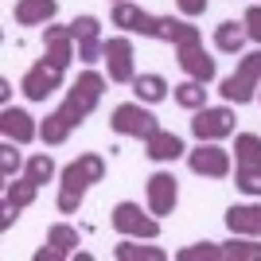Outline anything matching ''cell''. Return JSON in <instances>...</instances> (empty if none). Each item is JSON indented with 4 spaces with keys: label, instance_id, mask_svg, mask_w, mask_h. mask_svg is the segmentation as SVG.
Returning a JSON list of instances; mask_svg holds the SVG:
<instances>
[{
    "label": "cell",
    "instance_id": "6da1fadb",
    "mask_svg": "<svg viewBox=\"0 0 261 261\" xmlns=\"http://www.w3.org/2000/svg\"><path fill=\"white\" fill-rule=\"evenodd\" d=\"M101 94H106V74H98V70H82V74L70 82V90H66V101L39 125L43 144H51V148H55V144H63L66 137H70V133L98 109Z\"/></svg>",
    "mask_w": 261,
    "mask_h": 261
},
{
    "label": "cell",
    "instance_id": "7a4b0ae2",
    "mask_svg": "<svg viewBox=\"0 0 261 261\" xmlns=\"http://www.w3.org/2000/svg\"><path fill=\"white\" fill-rule=\"evenodd\" d=\"M101 175H106V160L98 152H82L78 160H70L63 168V184H59V199H55V207L59 215H74L82 207V199L94 184H101Z\"/></svg>",
    "mask_w": 261,
    "mask_h": 261
},
{
    "label": "cell",
    "instance_id": "3957f363",
    "mask_svg": "<svg viewBox=\"0 0 261 261\" xmlns=\"http://www.w3.org/2000/svg\"><path fill=\"white\" fill-rule=\"evenodd\" d=\"M257 90H261V47L246 55V59L234 66V74H230V78L218 82V94H222L230 106H246V101H253V98H257Z\"/></svg>",
    "mask_w": 261,
    "mask_h": 261
},
{
    "label": "cell",
    "instance_id": "277c9868",
    "mask_svg": "<svg viewBox=\"0 0 261 261\" xmlns=\"http://www.w3.org/2000/svg\"><path fill=\"white\" fill-rule=\"evenodd\" d=\"M109 129L117 137H137V141H148L156 129H160V117L148 113L141 101H121L113 113H109Z\"/></svg>",
    "mask_w": 261,
    "mask_h": 261
},
{
    "label": "cell",
    "instance_id": "5b68a950",
    "mask_svg": "<svg viewBox=\"0 0 261 261\" xmlns=\"http://www.w3.org/2000/svg\"><path fill=\"white\" fill-rule=\"evenodd\" d=\"M63 78H66V66L55 63L51 55H43V59H39L28 74H23L20 90H23V98H28V101H47L55 90L63 86Z\"/></svg>",
    "mask_w": 261,
    "mask_h": 261
},
{
    "label": "cell",
    "instance_id": "8992f818",
    "mask_svg": "<svg viewBox=\"0 0 261 261\" xmlns=\"http://www.w3.org/2000/svg\"><path fill=\"white\" fill-rule=\"evenodd\" d=\"M109 222H113V230H117L121 238H144V242L160 238V222H156V215H152V211L144 215L137 203H117Z\"/></svg>",
    "mask_w": 261,
    "mask_h": 261
},
{
    "label": "cell",
    "instance_id": "52a82bcc",
    "mask_svg": "<svg viewBox=\"0 0 261 261\" xmlns=\"http://www.w3.org/2000/svg\"><path fill=\"white\" fill-rule=\"evenodd\" d=\"M234 125H238V117H234L230 106H203L195 109L191 133H195V141H222V137L234 133Z\"/></svg>",
    "mask_w": 261,
    "mask_h": 261
},
{
    "label": "cell",
    "instance_id": "ba28073f",
    "mask_svg": "<svg viewBox=\"0 0 261 261\" xmlns=\"http://www.w3.org/2000/svg\"><path fill=\"white\" fill-rule=\"evenodd\" d=\"M187 168L207 179H222V175H230V152L218 148L215 141H199V148L187 152Z\"/></svg>",
    "mask_w": 261,
    "mask_h": 261
},
{
    "label": "cell",
    "instance_id": "9c48e42d",
    "mask_svg": "<svg viewBox=\"0 0 261 261\" xmlns=\"http://www.w3.org/2000/svg\"><path fill=\"white\" fill-rule=\"evenodd\" d=\"M106 66H109V82H133L137 66H133V39L129 35H113L106 39Z\"/></svg>",
    "mask_w": 261,
    "mask_h": 261
},
{
    "label": "cell",
    "instance_id": "30bf717a",
    "mask_svg": "<svg viewBox=\"0 0 261 261\" xmlns=\"http://www.w3.org/2000/svg\"><path fill=\"white\" fill-rule=\"evenodd\" d=\"M70 28H74L78 59H82V63H98L101 55H106V39H101V23H98V16H78Z\"/></svg>",
    "mask_w": 261,
    "mask_h": 261
},
{
    "label": "cell",
    "instance_id": "8fae6325",
    "mask_svg": "<svg viewBox=\"0 0 261 261\" xmlns=\"http://www.w3.org/2000/svg\"><path fill=\"white\" fill-rule=\"evenodd\" d=\"M179 179H175L172 172H152L148 175V211H152L156 218L172 215L175 211V199H179Z\"/></svg>",
    "mask_w": 261,
    "mask_h": 261
},
{
    "label": "cell",
    "instance_id": "7c38bea8",
    "mask_svg": "<svg viewBox=\"0 0 261 261\" xmlns=\"http://www.w3.org/2000/svg\"><path fill=\"white\" fill-rule=\"evenodd\" d=\"M175 59H179V70H184L187 78H199V82H215L218 66H215V59L203 51V43H184V47H175Z\"/></svg>",
    "mask_w": 261,
    "mask_h": 261
},
{
    "label": "cell",
    "instance_id": "4fadbf2b",
    "mask_svg": "<svg viewBox=\"0 0 261 261\" xmlns=\"http://www.w3.org/2000/svg\"><path fill=\"white\" fill-rule=\"evenodd\" d=\"M156 20H160V16H148V12L137 8L133 0H117V4H113V28H125V32L156 39Z\"/></svg>",
    "mask_w": 261,
    "mask_h": 261
},
{
    "label": "cell",
    "instance_id": "5bb4252c",
    "mask_svg": "<svg viewBox=\"0 0 261 261\" xmlns=\"http://www.w3.org/2000/svg\"><path fill=\"white\" fill-rule=\"evenodd\" d=\"M74 28L70 23H47L43 28V55H51L55 63L70 66L74 63Z\"/></svg>",
    "mask_w": 261,
    "mask_h": 261
},
{
    "label": "cell",
    "instance_id": "9a60e30c",
    "mask_svg": "<svg viewBox=\"0 0 261 261\" xmlns=\"http://www.w3.org/2000/svg\"><path fill=\"white\" fill-rule=\"evenodd\" d=\"M0 129H4V141H16V144H32L39 137V125H35L32 113L12 106H4V113H0Z\"/></svg>",
    "mask_w": 261,
    "mask_h": 261
},
{
    "label": "cell",
    "instance_id": "2e32d148",
    "mask_svg": "<svg viewBox=\"0 0 261 261\" xmlns=\"http://www.w3.org/2000/svg\"><path fill=\"white\" fill-rule=\"evenodd\" d=\"M144 156H148V160H156V164H168V160H179V156H187V148H184V141H179L175 133L156 129L152 137L144 141Z\"/></svg>",
    "mask_w": 261,
    "mask_h": 261
},
{
    "label": "cell",
    "instance_id": "e0dca14e",
    "mask_svg": "<svg viewBox=\"0 0 261 261\" xmlns=\"http://www.w3.org/2000/svg\"><path fill=\"white\" fill-rule=\"evenodd\" d=\"M55 12H59V0H16L12 16L20 28H35V23H51Z\"/></svg>",
    "mask_w": 261,
    "mask_h": 261
},
{
    "label": "cell",
    "instance_id": "ac0fdd59",
    "mask_svg": "<svg viewBox=\"0 0 261 261\" xmlns=\"http://www.w3.org/2000/svg\"><path fill=\"white\" fill-rule=\"evenodd\" d=\"M246 39H250V32H246V23H242V20H222L215 28V47L222 55H238L242 47H246Z\"/></svg>",
    "mask_w": 261,
    "mask_h": 261
},
{
    "label": "cell",
    "instance_id": "d6986e66",
    "mask_svg": "<svg viewBox=\"0 0 261 261\" xmlns=\"http://www.w3.org/2000/svg\"><path fill=\"white\" fill-rule=\"evenodd\" d=\"M226 226L230 234H261V207H253V203H242V207H230L226 211Z\"/></svg>",
    "mask_w": 261,
    "mask_h": 261
},
{
    "label": "cell",
    "instance_id": "ffe728a7",
    "mask_svg": "<svg viewBox=\"0 0 261 261\" xmlns=\"http://www.w3.org/2000/svg\"><path fill=\"white\" fill-rule=\"evenodd\" d=\"M168 78L164 74H137L133 78V94H137V101H148V106H156V101L168 98Z\"/></svg>",
    "mask_w": 261,
    "mask_h": 261
},
{
    "label": "cell",
    "instance_id": "44dd1931",
    "mask_svg": "<svg viewBox=\"0 0 261 261\" xmlns=\"http://www.w3.org/2000/svg\"><path fill=\"white\" fill-rule=\"evenodd\" d=\"M117 261H168V253L160 246H141V238H125L121 246H113Z\"/></svg>",
    "mask_w": 261,
    "mask_h": 261
},
{
    "label": "cell",
    "instance_id": "7402d4cb",
    "mask_svg": "<svg viewBox=\"0 0 261 261\" xmlns=\"http://www.w3.org/2000/svg\"><path fill=\"white\" fill-rule=\"evenodd\" d=\"M234 160H238V168H261V137L257 133H238L234 137Z\"/></svg>",
    "mask_w": 261,
    "mask_h": 261
},
{
    "label": "cell",
    "instance_id": "603a6c76",
    "mask_svg": "<svg viewBox=\"0 0 261 261\" xmlns=\"http://www.w3.org/2000/svg\"><path fill=\"white\" fill-rule=\"evenodd\" d=\"M35 195H39V184H32L28 175H23V179H12V184L4 187V207L23 211V207H32V203H35Z\"/></svg>",
    "mask_w": 261,
    "mask_h": 261
},
{
    "label": "cell",
    "instance_id": "cb8c5ba5",
    "mask_svg": "<svg viewBox=\"0 0 261 261\" xmlns=\"http://www.w3.org/2000/svg\"><path fill=\"white\" fill-rule=\"evenodd\" d=\"M207 82H199V78H187V82H179V86H172V94H175V101L184 109H203L207 106Z\"/></svg>",
    "mask_w": 261,
    "mask_h": 261
},
{
    "label": "cell",
    "instance_id": "d4e9b609",
    "mask_svg": "<svg viewBox=\"0 0 261 261\" xmlns=\"http://www.w3.org/2000/svg\"><path fill=\"white\" fill-rule=\"evenodd\" d=\"M222 250H226V261H261V246L250 238V234H238V238H230Z\"/></svg>",
    "mask_w": 261,
    "mask_h": 261
},
{
    "label": "cell",
    "instance_id": "484cf974",
    "mask_svg": "<svg viewBox=\"0 0 261 261\" xmlns=\"http://www.w3.org/2000/svg\"><path fill=\"white\" fill-rule=\"evenodd\" d=\"M23 175H28V179H32V184H51L55 179V160H51V152H35L32 160L23 164Z\"/></svg>",
    "mask_w": 261,
    "mask_h": 261
},
{
    "label": "cell",
    "instance_id": "4316f807",
    "mask_svg": "<svg viewBox=\"0 0 261 261\" xmlns=\"http://www.w3.org/2000/svg\"><path fill=\"white\" fill-rule=\"evenodd\" d=\"M222 257H226V250L215 242H195V246H184L175 253V261H222Z\"/></svg>",
    "mask_w": 261,
    "mask_h": 261
},
{
    "label": "cell",
    "instance_id": "83f0119b",
    "mask_svg": "<svg viewBox=\"0 0 261 261\" xmlns=\"http://www.w3.org/2000/svg\"><path fill=\"white\" fill-rule=\"evenodd\" d=\"M47 246H55V250H63V253H74L78 250V230L70 222H55L47 230Z\"/></svg>",
    "mask_w": 261,
    "mask_h": 261
},
{
    "label": "cell",
    "instance_id": "f1b7e54d",
    "mask_svg": "<svg viewBox=\"0 0 261 261\" xmlns=\"http://www.w3.org/2000/svg\"><path fill=\"white\" fill-rule=\"evenodd\" d=\"M234 184H238L246 195L261 199V168H234Z\"/></svg>",
    "mask_w": 261,
    "mask_h": 261
},
{
    "label": "cell",
    "instance_id": "f546056e",
    "mask_svg": "<svg viewBox=\"0 0 261 261\" xmlns=\"http://www.w3.org/2000/svg\"><path fill=\"white\" fill-rule=\"evenodd\" d=\"M16 168H20L16 141H4V144H0V172H4V179H12V175H16Z\"/></svg>",
    "mask_w": 261,
    "mask_h": 261
},
{
    "label": "cell",
    "instance_id": "4dcf8cb0",
    "mask_svg": "<svg viewBox=\"0 0 261 261\" xmlns=\"http://www.w3.org/2000/svg\"><path fill=\"white\" fill-rule=\"evenodd\" d=\"M242 23H246L250 39L261 47V4H250V8H246V16H242Z\"/></svg>",
    "mask_w": 261,
    "mask_h": 261
},
{
    "label": "cell",
    "instance_id": "1f68e13d",
    "mask_svg": "<svg viewBox=\"0 0 261 261\" xmlns=\"http://www.w3.org/2000/svg\"><path fill=\"white\" fill-rule=\"evenodd\" d=\"M207 4H211V0H175V8L184 12L187 20H195V16H203V12H207Z\"/></svg>",
    "mask_w": 261,
    "mask_h": 261
},
{
    "label": "cell",
    "instance_id": "d6a6232c",
    "mask_svg": "<svg viewBox=\"0 0 261 261\" xmlns=\"http://www.w3.org/2000/svg\"><path fill=\"white\" fill-rule=\"evenodd\" d=\"M66 253L63 250H55V246H43V250H35V261H63Z\"/></svg>",
    "mask_w": 261,
    "mask_h": 261
},
{
    "label": "cell",
    "instance_id": "836d02e7",
    "mask_svg": "<svg viewBox=\"0 0 261 261\" xmlns=\"http://www.w3.org/2000/svg\"><path fill=\"white\" fill-rule=\"evenodd\" d=\"M113 4H117V0H113Z\"/></svg>",
    "mask_w": 261,
    "mask_h": 261
}]
</instances>
